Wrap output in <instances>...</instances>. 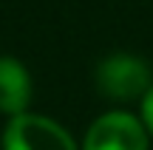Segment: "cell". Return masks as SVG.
<instances>
[{"mask_svg":"<svg viewBox=\"0 0 153 150\" xmlns=\"http://www.w3.org/2000/svg\"><path fill=\"white\" fill-rule=\"evenodd\" d=\"M97 88L108 99H136L153 88L150 85V68L145 60L133 54H111L97 68Z\"/></svg>","mask_w":153,"mask_h":150,"instance_id":"1","label":"cell"},{"mask_svg":"<svg viewBox=\"0 0 153 150\" xmlns=\"http://www.w3.org/2000/svg\"><path fill=\"white\" fill-rule=\"evenodd\" d=\"M3 150H79L71 133L40 113H20L3 130Z\"/></svg>","mask_w":153,"mask_h":150,"instance_id":"2","label":"cell"},{"mask_svg":"<svg viewBox=\"0 0 153 150\" xmlns=\"http://www.w3.org/2000/svg\"><path fill=\"white\" fill-rule=\"evenodd\" d=\"M82 150H148V130L133 113L111 111L88 128Z\"/></svg>","mask_w":153,"mask_h":150,"instance_id":"3","label":"cell"},{"mask_svg":"<svg viewBox=\"0 0 153 150\" xmlns=\"http://www.w3.org/2000/svg\"><path fill=\"white\" fill-rule=\"evenodd\" d=\"M31 99V79L23 62L14 57H0V113H9L11 119L26 113Z\"/></svg>","mask_w":153,"mask_h":150,"instance_id":"4","label":"cell"},{"mask_svg":"<svg viewBox=\"0 0 153 150\" xmlns=\"http://www.w3.org/2000/svg\"><path fill=\"white\" fill-rule=\"evenodd\" d=\"M142 125H145V130L153 136V88L145 94V99H142Z\"/></svg>","mask_w":153,"mask_h":150,"instance_id":"5","label":"cell"}]
</instances>
